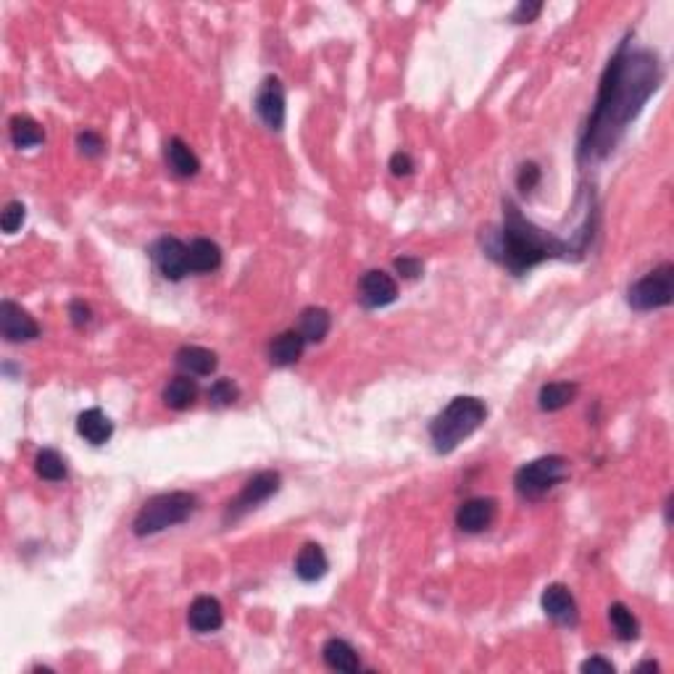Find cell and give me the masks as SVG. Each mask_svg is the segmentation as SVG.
<instances>
[{"label": "cell", "instance_id": "1", "mask_svg": "<svg viewBox=\"0 0 674 674\" xmlns=\"http://www.w3.org/2000/svg\"><path fill=\"white\" fill-rule=\"evenodd\" d=\"M661 82L659 58L648 51H630L621 45L609 61L601 80L595 108L588 119L585 137L580 145L582 159H603L614 151L630 122L640 113L646 101Z\"/></svg>", "mask_w": 674, "mask_h": 674}, {"label": "cell", "instance_id": "2", "mask_svg": "<svg viewBox=\"0 0 674 674\" xmlns=\"http://www.w3.org/2000/svg\"><path fill=\"white\" fill-rule=\"evenodd\" d=\"M593 235L591 219L577 230L571 240H564L548 230H540L513 206V200H503V221L495 230H487L485 250L490 259L503 264L512 274H524L548 259H571L588 250V240Z\"/></svg>", "mask_w": 674, "mask_h": 674}, {"label": "cell", "instance_id": "3", "mask_svg": "<svg viewBox=\"0 0 674 674\" xmlns=\"http://www.w3.org/2000/svg\"><path fill=\"white\" fill-rule=\"evenodd\" d=\"M487 419L485 401L474 396H459L445 405L430 425L432 445L437 454H454L466 437L483 427Z\"/></svg>", "mask_w": 674, "mask_h": 674}, {"label": "cell", "instance_id": "4", "mask_svg": "<svg viewBox=\"0 0 674 674\" xmlns=\"http://www.w3.org/2000/svg\"><path fill=\"white\" fill-rule=\"evenodd\" d=\"M195 506H198V498L192 493H185V490L153 495L137 512L135 522H132V532L137 538H148V535L163 532L169 527H177V524L188 522L192 512H195Z\"/></svg>", "mask_w": 674, "mask_h": 674}, {"label": "cell", "instance_id": "5", "mask_svg": "<svg viewBox=\"0 0 674 674\" xmlns=\"http://www.w3.org/2000/svg\"><path fill=\"white\" fill-rule=\"evenodd\" d=\"M569 477V461L564 456H542L516 469L513 487L522 498L538 501Z\"/></svg>", "mask_w": 674, "mask_h": 674}, {"label": "cell", "instance_id": "6", "mask_svg": "<svg viewBox=\"0 0 674 674\" xmlns=\"http://www.w3.org/2000/svg\"><path fill=\"white\" fill-rule=\"evenodd\" d=\"M674 300V267L661 264L659 269L648 271L643 279H638L627 290V303L635 311H656L667 308Z\"/></svg>", "mask_w": 674, "mask_h": 674}, {"label": "cell", "instance_id": "7", "mask_svg": "<svg viewBox=\"0 0 674 674\" xmlns=\"http://www.w3.org/2000/svg\"><path fill=\"white\" fill-rule=\"evenodd\" d=\"M279 490V474L277 472H259L256 477H250L245 487L240 490V495L227 506V513H224V522H238L240 516L250 512V509H256V506H261L264 501H269L271 495Z\"/></svg>", "mask_w": 674, "mask_h": 674}, {"label": "cell", "instance_id": "8", "mask_svg": "<svg viewBox=\"0 0 674 674\" xmlns=\"http://www.w3.org/2000/svg\"><path fill=\"white\" fill-rule=\"evenodd\" d=\"M151 259L153 264L159 267L166 279L171 282H180L185 274H190V261H188V245L182 243L180 238H171V235H163L156 243L151 245Z\"/></svg>", "mask_w": 674, "mask_h": 674}, {"label": "cell", "instance_id": "9", "mask_svg": "<svg viewBox=\"0 0 674 674\" xmlns=\"http://www.w3.org/2000/svg\"><path fill=\"white\" fill-rule=\"evenodd\" d=\"M396 298H398V282L387 271L372 269L358 279V303L364 308H385L396 303Z\"/></svg>", "mask_w": 674, "mask_h": 674}, {"label": "cell", "instance_id": "10", "mask_svg": "<svg viewBox=\"0 0 674 674\" xmlns=\"http://www.w3.org/2000/svg\"><path fill=\"white\" fill-rule=\"evenodd\" d=\"M0 332L8 343H27L40 337V324L29 317L19 303L3 300L0 303Z\"/></svg>", "mask_w": 674, "mask_h": 674}, {"label": "cell", "instance_id": "11", "mask_svg": "<svg viewBox=\"0 0 674 674\" xmlns=\"http://www.w3.org/2000/svg\"><path fill=\"white\" fill-rule=\"evenodd\" d=\"M256 113L269 130H282L285 124V87L277 77H267L256 93Z\"/></svg>", "mask_w": 674, "mask_h": 674}, {"label": "cell", "instance_id": "12", "mask_svg": "<svg viewBox=\"0 0 674 674\" xmlns=\"http://www.w3.org/2000/svg\"><path fill=\"white\" fill-rule=\"evenodd\" d=\"M495 512H498V506L493 498H469L456 512V524H459L461 532L477 535V532H485L487 527L495 522Z\"/></svg>", "mask_w": 674, "mask_h": 674}, {"label": "cell", "instance_id": "13", "mask_svg": "<svg viewBox=\"0 0 674 674\" xmlns=\"http://www.w3.org/2000/svg\"><path fill=\"white\" fill-rule=\"evenodd\" d=\"M542 611L556 621V624H564V627H574L577 624V601L574 595L569 593L567 585H548L542 591Z\"/></svg>", "mask_w": 674, "mask_h": 674}, {"label": "cell", "instance_id": "14", "mask_svg": "<svg viewBox=\"0 0 674 674\" xmlns=\"http://www.w3.org/2000/svg\"><path fill=\"white\" fill-rule=\"evenodd\" d=\"M188 624L195 632H200V635L216 632L224 624V609H221V603L216 601L214 595H198L190 603Z\"/></svg>", "mask_w": 674, "mask_h": 674}, {"label": "cell", "instance_id": "15", "mask_svg": "<svg viewBox=\"0 0 674 674\" xmlns=\"http://www.w3.org/2000/svg\"><path fill=\"white\" fill-rule=\"evenodd\" d=\"M174 361L188 377H211L219 366V356L200 346H182L174 356Z\"/></svg>", "mask_w": 674, "mask_h": 674}, {"label": "cell", "instance_id": "16", "mask_svg": "<svg viewBox=\"0 0 674 674\" xmlns=\"http://www.w3.org/2000/svg\"><path fill=\"white\" fill-rule=\"evenodd\" d=\"M329 569L327 553L322 545L317 542H306L296 556V574L303 582H319Z\"/></svg>", "mask_w": 674, "mask_h": 674}, {"label": "cell", "instance_id": "17", "mask_svg": "<svg viewBox=\"0 0 674 674\" xmlns=\"http://www.w3.org/2000/svg\"><path fill=\"white\" fill-rule=\"evenodd\" d=\"M77 432L90 445H106L113 435V422L101 408H87L77 416Z\"/></svg>", "mask_w": 674, "mask_h": 674}, {"label": "cell", "instance_id": "18", "mask_svg": "<svg viewBox=\"0 0 674 674\" xmlns=\"http://www.w3.org/2000/svg\"><path fill=\"white\" fill-rule=\"evenodd\" d=\"M322 659L324 664H327L329 669H335V672L353 674L361 669V661H358L356 648H353L348 640H343V638H329L322 648Z\"/></svg>", "mask_w": 674, "mask_h": 674}, {"label": "cell", "instance_id": "19", "mask_svg": "<svg viewBox=\"0 0 674 674\" xmlns=\"http://www.w3.org/2000/svg\"><path fill=\"white\" fill-rule=\"evenodd\" d=\"M306 340L300 337L298 329H288L282 335H277L269 346V361L274 366H293L298 358L303 356Z\"/></svg>", "mask_w": 674, "mask_h": 674}, {"label": "cell", "instance_id": "20", "mask_svg": "<svg viewBox=\"0 0 674 674\" xmlns=\"http://www.w3.org/2000/svg\"><path fill=\"white\" fill-rule=\"evenodd\" d=\"M188 261L190 271H195V274L216 271L221 267V248L209 238H198L188 245Z\"/></svg>", "mask_w": 674, "mask_h": 674}, {"label": "cell", "instance_id": "21", "mask_svg": "<svg viewBox=\"0 0 674 674\" xmlns=\"http://www.w3.org/2000/svg\"><path fill=\"white\" fill-rule=\"evenodd\" d=\"M166 163L177 177H195L200 171V161L198 156L190 151V145L182 137H171L166 142Z\"/></svg>", "mask_w": 674, "mask_h": 674}, {"label": "cell", "instance_id": "22", "mask_svg": "<svg viewBox=\"0 0 674 674\" xmlns=\"http://www.w3.org/2000/svg\"><path fill=\"white\" fill-rule=\"evenodd\" d=\"M329 327H332V317L322 306H308V308L300 311L298 332H300V337L306 343H322L327 332H329Z\"/></svg>", "mask_w": 674, "mask_h": 674}, {"label": "cell", "instance_id": "23", "mask_svg": "<svg viewBox=\"0 0 674 674\" xmlns=\"http://www.w3.org/2000/svg\"><path fill=\"white\" fill-rule=\"evenodd\" d=\"M198 398V382L188 375L174 377L166 387H163V404L174 411H188Z\"/></svg>", "mask_w": 674, "mask_h": 674}, {"label": "cell", "instance_id": "24", "mask_svg": "<svg viewBox=\"0 0 674 674\" xmlns=\"http://www.w3.org/2000/svg\"><path fill=\"white\" fill-rule=\"evenodd\" d=\"M577 398V385L574 382H548L540 387L538 404L542 411H562Z\"/></svg>", "mask_w": 674, "mask_h": 674}, {"label": "cell", "instance_id": "25", "mask_svg": "<svg viewBox=\"0 0 674 674\" xmlns=\"http://www.w3.org/2000/svg\"><path fill=\"white\" fill-rule=\"evenodd\" d=\"M43 140H45V132L32 116H14L11 119V142L16 148L27 151L34 145H43Z\"/></svg>", "mask_w": 674, "mask_h": 674}, {"label": "cell", "instance_id": "26", "mask_svg": "<svg viewBox=\"0 0 674 674\" xmlns=\"http://www.w3.org/2000/svg\"><path fill=\"white\" fill-rule=\"evenodd\" d=\"M609 621H611L617 638L624 640V643H630V640H635L640 635V621L624 603H611L609 606Z\"/></svg>", "mask_w": 674, "mask_h": 674}, {"label": "cell", "instance_id": "27", "mask_svg": "<svg viewBox=\"0 0 674 674\" xmlns=\"http://www.w3.org/2000/svg\"><path fill=\"white\" fill-rule=\"evenodd\" d=\"M34 472L43 477V480H48V483H61V480H66V474H69V469H66V461L63 456L54 451V448H43L40 454H37V459H34Z\"/></svg>", "mask_w": 674, "mask_h": 674}, {"label": "cell", "instance_id": "28", "mask_svg": "<svg viewBox=\"0 0 674 674\" xmlns=\"http://www.w3.org/2000/svg\"><path fill=\"white\" fill-rule=\"evenodd\" d=\"M24 219H27L24 203H22V200H11V203H5V209H3V214H0V227H3L5 235H16V232L22 230Z\"/></svg>", "mask_w": 674, "mask_h": 674}, {"label": "cell", "instance_id": "29", "mask_svg": "<svg viewBox=\"0 0 674 674\" xmlns=\"http://www.w3.org/2000/svg\"><path fill=\"white\" fill-rule=\"evenodd\" d=\"M238 396H240V390L235 387L232 379H216L209 390V398L214 405H232L238 401Z\"/></svg>", "mask_w": 674, "mask_h": 674}, {"label": "cell", "instance_id": "30", "mask_svg": "<svg viewBox=\"0 0 674 674\" xmlns=\"http://www.w3.org/2000/svg\"><path fill=\"white\" fill-rule=\"evenodd\" d=\"M77 145H80V151L84 156H101L103 153V148H106V142H103V137L98 135V132H93V130H87V132H82L77 137Z\"/></svg>", "mask_w": 674, "mask_h": 674}, {"label": "cell", "instance_id": "31", "mask_svg": "<svg viewBox=\"0 0 674 674\" xmlns=\"http://www.w3.org/2000/svg\"><path fill=\"white\" fill-rule=\"evenodd\" d=\"M69 317H72V324L74 327H87L90 319H93V308L82 300V298H74L72 303H69Z\"/></svg>", "mask_w": 674, "mask_h": 674}, {"label": "cell", "instance_id": "32", "mask_svg": "<svg viewBox=\"0 0 674 674\" xmlns=\"http://www.w3.org/2000/svg\"><path fill=\"white\" fill-rule=\"evenodd\" d=\"M540 182V169L535 163H524L522 169H519V188L524 190V192H530V190L538 188Z\"/></svg>", "mask_w": 674, "mask_h": 674}, {"label": "cell", "instance_id": "33", "mask_svg": "<svg viewBox=\"0 0 674 674\" xmlns=\"http://www.w3.org/2000/svg\"><path fill=\"white\" fill-rule=\"evenodd\" d=\"M390 171L396 174V177H408L411 171H414V159L404 153V151H398V153H393L390 156Z\"/></svg>", "mask_w": 674, "mask_h": 674}, {"label": "cell", "instance_id": "34", "mask_svg": "<svg viewBox=\"0 0 674 674\" xmlns=\"http://www.w3.org/2000/svg\"><path fill=\"white\" fill-rule=\"evenodd\" d=\"M396 269L401 271L405 279H416L422 274V261L414 256H401V259H396Z\"/></svg>", "mask_w": 674, "mask_h": 674}, {"label": "cell", "instance_id": "35", "mask_svg": "<svg viewBox=\"0 0 674 674\" xmlns=\"http://www.w3.org/2000/svg\"><path fill=\"white\" fill-rule=\"evenodd\" d=\"M540 11H542L540 3H519L516 11H513V22H516V24H527V22H532V19L538 16Z\"/></svg>", "mask_w": 674, "mask_h": 674}, {"label": "cell", "instance_id": "36", "mask_svg": "<svg viewBox=\"0 0 674 674\" xmlns=\"http://www.w3.org/2000/svg\"><path fill=\"white\" fill-rule=\"evenodd\" d=\"M582 672H603V674H614V664L603 656H591L588 661L580 664Z\"/></svg>", "mask_w": 674, "mask_h": 674}, {"label": "cell", "instance_id": "37", "mask_svg": "<svg viewBox=\"0 0 674 674\" xmlns=\"http://www.w3.org/2000/svg\"><path fill=\"white\" fill-rule=\"evenodd\" d=\"M646 669H650V672H659V664H656V661H643V664H638V672H646Z\"/></svg>", "mask_w": 674, "mask_h": 674}]
</instances>
